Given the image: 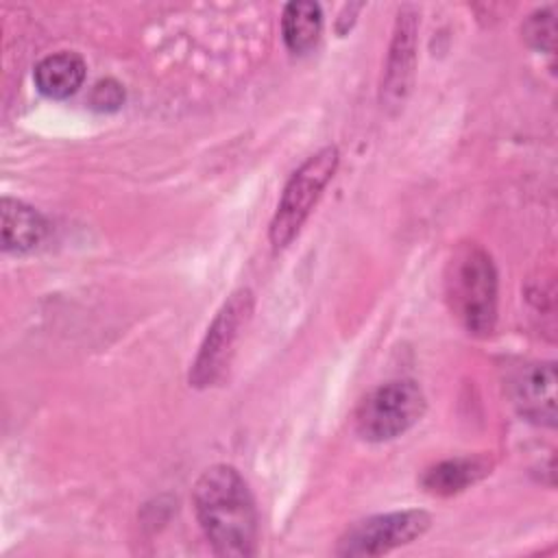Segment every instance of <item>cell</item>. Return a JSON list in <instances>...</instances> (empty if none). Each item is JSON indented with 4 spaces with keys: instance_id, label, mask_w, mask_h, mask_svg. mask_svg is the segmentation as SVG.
Masks as SVG:
<instances>
[{
    "instance_id": "cell-7",
    "label": "cell",
    "mask_w": 558,
    "mask_h": 558,
    "mask_svg": "<svg viewBox=\"0 0 558 558\" xmlns=\"http://www.w3.org/2000/svg\"><path fill=\"white\" fill-rule=\"evenodd\" d=\"M512 397L521 414L536 423H556V368L554 364H530L512 381Z\"/></svg>"
},
{
    "instance_id": "cell-11",
    "label": "cell",
    "mask_w": 558,
    "mask_h": 558,
    "mask_svg": "<svg viewBox=\"0 0 558 558\" xmlns=\"http://www.w3.org/2000/svg\"><path fill=\"white\" fill-rule=\"evenodd\" d=\"M323 13L316 2H288L281 15V35L290 52H310L320 37Z\"/></svg>"
},
{
    "instance_id": "cell-8",
    "label": "cell",
    "mask_w": 558,
    "mask_h": 558,
    "mask_svg": "<svg viewBox=\"0 0 558 558\" xmlns=\"http://www.w3.org/2000/svg\"><path fill=\"white\" fill-rule=\"evenodd\" d=\"M414 35H416V15L410 9H403L397 20L390 54H388V68H386V78L381 85V102L386 107L403 102L410 78H412V68H414Z\"/></svg>"
},
{
    "instance_id": "cell-1",
    "label": "cell",
    "mask_w": 558,
    "mask_h": 558,
    "mask_svg": "<svg viewBox=\"0 0 558 558\" xmlns=\"http://www.w3.org/2000/svg\"><path fill=\"white\" fill-rule=\"evenodd\" d=\"M196 519L218 556H253L257 549V510L248 484L229 464L203 471L192 490Z\"/></svg>"
},
{
    "instance_id": "cell-2",
    "label": "cell",
    "mask_w": 558,
    "mask_h": 558,
    "mask_svg": "<svg viewBox=\"0 0 558 558\" xmlns=\"http://www.w3.org/2000/svg\"><path fill=\"white\" fill-rule=\"evenodd\" d=\"M445 294L453 316L469 333L486 336L497 318V272L490 255L477 244L453 251L445 272Z\"/></svg>"
},
{
    "instance_id": "cell-5",
    "label": "cell",
    "mask_w": 558,
    "mask_h": 558,
    "mask_svg": "<svg viewBox=\"0 0 558 558\" xmlns=\"http://www.w3.org/2000/svg\"><path fill=\"white\" fill-rule=\"evenodd\" d=\"M253 312V294L248 288L235 290L218 310L198 355L190 371V384L196 388L211 386L227 368L233 347Z\"/></svg>"
},
{
    "instance_id": "cell-9",
    "label": "cell",
    "mask_w": 558,
    "mask_h": 558,
    "mask_svg": "<svg viewBox=\"0 0 558 558\" xmlns=\"http://www.w3.org/2000/svg\"><path fill=\"white\" fill-rule=\"evenodd\" d=\"M0 218H2V248L9 253H28L41 244L46 235V220L44 216L17 201L4 196L0 201Z\"/></svg>"
},
{
    "instance_id": "cell-14",
    "label": "cell",
    "mask_w": 558,
    "mask_h": 558,
    "mask_svg": "<svg viewBox=\"0 0 558 558\" xmlns=\"http://www.w3.org/2000/svg\"><path fill=\"white\" fill-rule=\"evenodd\" d=\"M124 102V89L118 81L105 78L98 81L89 94V105L96 111H116Z\"/></svg>"
},
{
    "instance_id": "cell-13",
    "label": "cell",
    "mask_w": 558,
    "mask_h": 558,
    "mask_svg": "<svg viewBox=\"0 0 558 558\" xmlns=\"http://www.w3.org/2000/svg\"><path fill=\"white\" fill-rule=\"evenodd\" d=\"M525 39L534 46V48H543V50H554V41H556V17L551 9H543L536 11L534 15H530V20L523 26Z\"/></svg>"
},
{
    "instance_id": "cell-4",
    "label": "cell",
    "mask_w": 558,
    "mask_h": 558,
    "mask_svg": "<svg viewBox=\"0 0 558 558\" xmlns=\"http://www.w3.org/2000/svg\"><path fill=\"white\" fill-rule=\"evenodd\" d=\"M425 412V395L412 379H395L371 390L355 410V432L384 442L408 432Z\"/></svg>"
},
{
    "instance_id": "cell-6",
    "label": "cell",
    "mask_w": 558,
    "mask_h": 558,
    "mask_svg": "<svg viewBox=\"0 0 558 558\" xmlns=\"http://www.w3.org/2000/svg\"><path fill=\"white\" fill-rule=\"evenodd\" d=\"M432 523L425 510L375 514L351 525L338 541V556H381L421 538Z\"/></svg>"
},
{
    "instance_id": "cell-10",
    "label": "cell",
    "mask_w": 558,
    "mask_h": 558,
    "mask_svg": "<svg viewBox=\"0 0 558 558\" xmlns=\"http://www.w3.org/2000/svg\"><path fill=\"white\" fill-rule=\"evenodd\" d=\"M35 85L48 98H68L85 81V61L81 54L63 50L48 54L35 68Z\"/></svg>"
},
{
    "instance_id": "cell-3",
    "label": "cell",
    "mask_w": 558,
    "mask_h": 558,
    "mask_svg": "<svg viewBox=\"0 0 558 558\" xmlns=\"http://www.w3.org/2000/svg\"><path fill=\"white\" fill-rule=\"evenodd\" d=\"M336 168H338V148L325 146L312 157H307L292 172L290 181L283 187L277 211L270 220L268 235L272 246L281 248L292 242V238L299 233L301 225L310 216L312 207L320 198L323 190L331 181Z\"/></svg>"
},
{
    "instance_id": "cell-12",
    "label": "cell",
    "mask_w": 558,
    "mask_h": 558,
    "mask_svg": "<svg viewBox=\"0 0 558 558\" xmlns=\"http://www.w3.org/2000/svg\"><path fill=\"white\" fill-rule=\"evenodd\" d=\"M490 464L482 458H453L432 466L423 475V486L432 495H453L482 480Z\"/></svg>"
}]
</instances>
